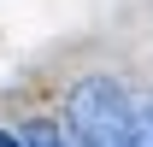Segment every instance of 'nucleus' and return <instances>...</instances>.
<instances>
[{
    "label": "nucleus",
    "mask_w": 153,
    "mask_h": 147,
    "mask_svg": "<svg viewBox=\"0 0 153 147\" xmlns=\"http://www.w3.org/2000/svg\"><path fill=\"white\" fill-rule=\"evenodd\" d=\"M130 129H135L130 94L112 76H82L71 88V100H65V135H71V147H130Z\"/></svg>",
    "instance_id": "f257e3e1"
},
{
    "label": "nucleus",
    "mask_w": 153,
    "mask_h": 147,
    "mask_svg": "<svg viewBox=\"0 0 153 147\" xmlns=\"http://www.w3.org/2000/svg\"><path fill=\"white\" fill-rule=\"evenodd\" d=\"M0 147H59V135L41 124V129H30V135H0Z\"/></svg>",
    "instance_id": "f03ea898"
},
{
    "label": "nucleus",
    "mask_w": 153,
    "mask_h": 147,
    "mask_svg": "<svg viewBox=\"0 0 153 147\" xmlns=\"http://www.w3.org/2000/svg\"><path fill=\"white\" fill-rule=\"evenodd\" d=\"M130 147H153V112H147V118H135V129H130Z\"/></svg>",
    "instance_id": "7ed1b4c3"
}]
</instances>
